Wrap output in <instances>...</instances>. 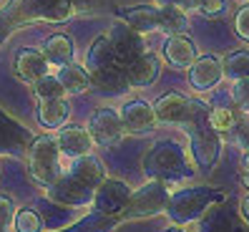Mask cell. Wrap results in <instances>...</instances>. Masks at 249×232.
<instances>
[{"label": "cell", "mask_w": 249, "mask_h": 232, "mask_svg": "<svg viewBox=\"0 0 249 232\" xmlns=\"http://www.w3.org/2000/svg\"><path fill=\"white\" fill-rule=\"evenodd\" d=\"M189 134V152L199 172H212L222 154V139L212 126V109L199 98H189V114L181 124Z\"/></svg>", "instance_id": "6da1fadb"}, {"label": "cell", "mask_w": 249, "mask_h": 232, "mask_svg": "<svg viewBox=\"0 0 249 232\" xmlns=\"http://www.w3.org/2000/svg\"><path fill=\"white\" fill-rule=\"evenodd\" d=\"M219 202H224V192L216 190V187H204V184L201 187H186V190H179L169 197L166 214L174 225L181 227V225L201 220Z\"/></svg>", "instance_id": "7a4b0ae2"}, {"label": "cell", "mask_w": 249, "mask_h": 232, "mask_svg": "<svg viewBox=\"0 0 249 232\" xmlns=\"http://www.w3.org/2000/svg\"><path fill=\"white\" fill-rule=\"evenodd\" d=\"M143 172L146 177L159 179V182H181L192 177V167H189V156L184 147L177 141H159L146 152L143 156Z\"/></svg>", "instance_id": "3957f363"}, {"label": "cell", "mask_w": 249, "mask_h": 232, "mask_svg": "<svg viewBox=\"0 0 249 232\" xmlns=\"http://www.w3.org/2000/svg\"><path fill=\"white\" fill-rule=\"evenodd\" d=\"M73 16L71 0H13V3L0 13V18L8 28H16L23 23H63Z\"/></svg>", "instance_id": "277c9868"}, {"label": "cell", "mask_w": 249, "mask_h": 232, "mask_svg": "<svg viewBox=\"0 0 249 232\" xmlns=\"http://www.w3.org/2000/svg\"><path fill=\"white\" fill-rule=\"evenodd\" d=\"M28 172L36 184H40L43 190H51V187L63 177V154L58 149L55 136H36L31 149H28Z\"/></svg>", "instance_id": "5b68a950"}, {"label": "cell", "mask_w": 249, "mask_h": 232, "mask_svg": "<svg viewBox=\"0 0 249 232\" xmlns=\"http://www.w3.org/2000/svg\"><path fill=\"white\" fill-rule=\"evenodd\" d=\"M169 184L166 182H159V179H149L143 187H139L136 192H131L128 199V207L124 212V217L128 220H141V217H154L166 212L169 205Z\"/></svg>", "instance_id": "8992f818"}, {"label": "cell", "mask_w": 249, "mask_h": 232, "mask_svg": "<svg viewBox=\"0 0 249 232\" xmlns=\"http://www.w3.org/2000/svg\"><path fill=\"white\" fill-rule=\"evenodd\" d=\"M108 38L113 43V53H116V66H121L124 71L136 61V58L146 51L143 46V38L136 33V31H131V28L124 23V20H116L111 23L108 28Z\"/></svg>", "instance_id": "52a82bcc"}, {"label": "cell", "mask_w": 249, "mask_h": 232, "mask_svg": "<svg viewBox=\"0 0 249 232\" xmlns=\"http://www.w3.org/2000/svg\"><path fill=\"white\" fill-rule=\"evenodd\" d=\"M89 134L93 136V144H98V147H116L126 134L119 111L108 106L96 109L89 119Z\"/></svg>", "instance_id": "ba28073f"}, {"label": "cell", "mask_w": 249, "mask_h": 232, "mask_svg": "<svg viewBox=\"0 0 249 232\" xmlns=\"http://www.w3.org/2000/svg\"><path fill=\"white\" fill-rule=\"evenodd\" d=\"M128 199H131V187L121 179H104L101 187L93 192V207L106 214V217H116V214H124L128 207Z\"/></svg>", "instance_id": "9c48e42d"}, {"label": "cell", "mask_w": 249, "mask_h": 232, "mask_svg": "<svg viewBox=\"0 0 249 232\" xmlns=\"http://www.w3.org/2000/svg\"><path fill=\"white\" fill-rule=\"evenodd\" d=\"M119 116H121V124H124L126 134H149L151 129L159 124L154 106L149 104V101H143V98L124 101V106L119 109Z\"/></svg>", "instance_id": "30bf717a"}, {"label": "cell", "mask_w": 249, "mask_h": 232, "mask_svg": "<svg viewBox=\"0 0 249 232\" xmlns=\"http://www.w3.org/2000/svg\"><path fill=\"white\" fill-rule=\"evenodd\" d=\"M222 78H224L222 56H216V53L199 56L194 61V66L189 68V83H192L194 91H212L219 86Z\"/></svg>", "instance_id": "8fae6325"}, {"label": "cell", "mask_w": 249, "mask_h": 232, "mask_svg": "<svg viewBox=\"0 0 249 232\" xmlns=\"http://www.w3.org/2000/svg\"><path fill=\"white\" fill-rule=\"evenodd\" d=\"M161 74V58L154 51H143L134 63L126 68V78L131 89H149Z\"/></svg>", "instance_id": "7c38bea8"}, {"label": "cell", "mask_w": 249, "mask_h": 232, "mask_svg": "<svg viewBox=\"0 0 249 232\" xmlns=\"http://www.w3.org/2000/svg\"><path fill=\"white\" fill-rule=\"evenodd\" d=\"M63 174H68V177H71V179H76L78 184L89 187L91 192H96L98 187H101V182L106 179V169H104V164H101L93 154H89V156H78V159H71V164L66 167Z\"/></svg>", "instance_id": "4fadbf2b"}, {"label": "cell", "mask_w": 249, "mask_h": 232, "mask_svg": "<svg viewBox=\"0 0 249 232\" xmlns=\"http://www.w3.org/2000/svg\"><path fill=\"white\" fill-rule=\"evenodd\" d=\"M48 58L43 56V51L38 48H20L16 53V63H13V71L23 83H36L38 78H43L48 74Z\"/></svg>", "instance_id": "5bb4252c"}, {"label": "cell", "mask_w": 249, "mask_h": 232, "mask_svg": "<svg viewBox=\"0 0 249 232\" xmlns=\"http://www.w3.org/2000/svg\"><path fill=\"white\" fill-rule=\"evenodd\" d=\"M46 192L53 202L66 205V207H83V205H89V202H93V192L89 190V187L78 184L76 179H71L68 174H63V177Z\"/></svg>", "instance_id": "9a60e30c"}, {"label": "cell", "mask_w": 249, "mask_h": 232, "mask_svg": "<svg viewBox=\"0 0 249 232\" xmlns=\"http://www.w3.org/2000/svg\"><path fill=\"white\" fill-rule=\"evenodd\" d=\"M58 149L68 159H78V156H89L93 149V136L89 134V129L83 126H63L55 136Z\"/></svg>", "instance_id": "2e32d148"}, {"label": "cell", "mask_w": 249, "mask_h": 232, "mask_svg": "<svg viewBox=\"0 0 249 232\" xmlns=\"http://www.w3.org/2000/svg\"><path fill=\"white\" fill-rule=\"evenodd\" d=\"M196 58H199L196 43L189 38L186 33L166 38V43H164V61L171 68H192Z\"/></svg>", "instance_id": "e0dca14e"}, {"label": "cell", "mask_w": 249, "mask_h": 232, "mask_svg": "<svg viewBox=\"0 0 249 232\" xmlns=\"http://www.w3.org/2000/svg\"><path fill=\"white\" fill-rule=\"evenodd\" d=\"M154 111H156V119L161 124H184L186 114H189V98L179 91H166L161 94L159 101L154 104Z\"/></svg>", "instance_id": "ac0fdd59"}, {"label": "cell", "mask_w": 249, "mask_h": 232, "mask_svg": "<svg viewBox=\"0 0 249 232\" xmlns=\"http://www.w3.org/2000/svg\"><path fill=\"white\" fill-rule=\"evenodd\" d=\"M86 71L89 74H98V71L104 68H111L116 66V53H113V43L108 38V33H101L93 38V43L89 46V51H86Z\"/></svg>", "instance_id": "d6986e66"}, {"label": "cell", "mask_w": 249, "mask_h": 232, "mask_svg": "<svg viewBox=\"0 0 249 232\" xmlns=\"http://www.w3.org/2000/svg\"><path fill=\"white\" fill-rule=\"evenodd\" d=\"M119 20H124L139 36L154 33V31H159V8H154V5L126 8V10H119Z\"/></svg>", "instance_id": "ffe728a7"}, {"label": "cell", "mask_w": 249, "mask_h": 232, "mask_svg": "<svg viewBox=\"0 0 249 232\" xmlns=\"http://www.w3.org/2000/svg\"><path fill=\"white\" fill-rule=\"evenodd\" d=\"M43 56L48 58V63L53 66H66V63H73V56H76V43H73L71 36L66 33H53L46 38L43 43Z\"/></svg>", "instance_id": "44dd1931"}, {"label": "cell", "mask_w": 249, "mask_h": 232, "mask_svg": "<svg viewBox=\"0 0 249 232\" xmlns=\"http://www.w3.org/2000/svg\"><path fill=\"white\" fill-rule=\"evenodd\" d=\"M91 83L98 91H104L108 96H124L131 89L128 78H126V71L121 66H111V68L98 71V74H91Z\"/></svg>", "instance_id": "7402d4cb"}, {"label": "cell", "mask_w": 249, "mask_h": 232, "mask_svg": "<svg viewBox=\"0 0 249 232\" xmlns=\"http://www.w3.org/2000/svg\"><path fill=\"white\" fill-rule=\"evenodd\" d=\"M71 116V106L66 98L40 101L38 104V121L43 129H63Z\"/></svg>", "instance_id": "603a6c76"}, {"label": "cell", "mask_w": 249, "mask_h": 232, "mask_svg": "<svg viewBox=\"0 0 249 232\" xmlns=\"http://www.w3.org/2000/svg\"><path fill=\"white\" fill-rule=\"evenodd\" d=\"M58 78H61L66 94H86L91 83V74L86 71V66H78V63H66L58 71Z\"/></svg>", "instance_id": "cb8c5ba5"}, {"label": "cell", "mask_w": 249, "mask_h": 232, "mask_svg": "<svg viewBox=\"0 0 249 232\" xmlns=\"http://www.w3.org/2000/svg\"><path fill=\"white\" fill-rule=\"evenodd\" d=\"M189 13H184L179 5H164L159 8V31H164L166 36H179L186 33L189 28Z\"/></svg>", "instance_id": "d4e9b609"}, {"label": "cell", "mask_w": 249, "mask_h": 232, "mask_svg": "<svg viewBox=\"0 0 249 232\" xmlns=\"http://www.w3.org/2000/svg\"><path fill=\"white\" fill-rule=\"evenodd\" d=\"M242 111L237 106H229V104H222V106H214L212 109V126L214 132L219 134H234L237 132V126L242 124Z\"/></svg>", "instance_id": "484cf974"}, {"label": "cell", "mask_w": 249, "mask_h": 232, "mask_svg": "<svg viewBox=\"0 0 249 232\" xmlns=\"http://www.w3.org/2000/svg\"><path fill=\"white\" fill-rule=\"evenodd\" d=\"M222 68L229 81H242L249 78V51H231L222 56Z\"/></svg>", "instance_id": "4316f807"}, {"label": "cell", "mask_w": 249, "mask_h": 232, "mask_svg": "<svg viewBox=\"0 0 249 232\" xmlns=\"http://www.w3.org/2000/svg\"><path fill=\"white\" fill-rule=\"evenodd\" d=\"M33 94H36V98H40V101L66 98V89H63L61 78H58V76H51V74H46L43 78H38V81L33 83Z\"/></svg>", "instance_id": "83f0119b"}, {"label": "cell", "mask_w": 249, "mask_h": 232, "mask_svg": "<svg viewBox=\"0 0 249 232\" xmlns=\"http://www.w3.org/2000/svg\"><path fill=\"white\" fill-rule=\"evenodd\" d=\"M13 230L16 232H43V217L36 210H31V207H23V210L16 212Z\"/></svg>", "instance_id": "f1b7e54d"}, {"label": "cell", "mask_w": 249, "mask_h": 232, "mask_svg": "<svg viewBox=\"0 0 249 232\" xmlns=\"http://www.w3.org/2000/svg\"><path fill=\"white\" fill-rule=\"evenodd\" d=\"M231 101L242 114H249V78L242 81H234L231 86Z\"/></svg>", "instance_id": "f546056e"}, {"label": "cell", "mask_w": 249, "mask_h": 232, "mask_svg": "<svg viewBox=\"0 0 249 232\" xmlns=\"http://www.w3.org/2000/svg\"><path fill=\"white\" fill-rule=\"evenodd\" d=\"M73 3V13H89V16H98V13H106L111 8V0H71Z\"/></svg>", "instance_id": "4dcf8cb0"}, {"label": "cell", "mask_w": 249, "mask_h": 232, "mask_svg": "<svg viewBox=\"0 0 249 232\" xmlns=\"http://www.w3.org/2000/svg\"><path fill=\"white\" fill-rule=\"evenodd\" d=\"M16 202H13L8 194H0V227H13V220H16Z\"/></svg>", "instance_id": "1f68e13d"}, {"label": "cell", "mask_w": 249, "mask_h": 232, "mask_svg": "<svg viewBox=\"0 0 249 232\" xmlns=\"http://www.w3.org/2000/svg\"><path fill=\"white\" fill-rule=\"evenodd\" d=\"M234 31L244 43H249V3L242 5L237 10V16H234Z\"/></svg>", "instance_id": "d6a6232c"}, {"label": "cell", "mask_w": 249, "mask_h": 232, "mask_svg": "<svg viewBox=\"0 0 249 232\" xmlns=\"http://www.w3.org/2000/svg\"><path fill=\"white\" fill-rule=\"evenodd\" d=\"M199 10L207 18H219V16H224V13H227V0H201Z\"/></svg>", "instance_id": "836d02e7"}, {"label": "cell", "mask_w": 249, "mask_h": 232, "mask_svg": "<svg viewBox=\"0 0 249 232\" xmlns=\"http://www.w3.org/2000/svg\"><path fill=\"white\" fill-rule=\"evenodd\" d=\"M231 136H234V141H237L244 152H249V119H244V121L237 126V132H234Z\"/></svg>", "instance_id": "e575fe53"}, {"label": "cell", "mask_w": 249, "mask_h": 232, "mask_svg": "<svg viewBox=\"0 0 249 232\" xmlns=\"http://www.w3.org/2000/svg\"><path fill=\"white\" fill-rule=\"evenodd\" d=\"M177 5H179L184 13H194V10H199L201 0H177Z\"/></svg>", "instance_id": "d590c367"}, {"label": "cell", "mask_w": 249, "mask_h": 232, "mask_svg": "<svg viewBox=\"0 0 249 232\" xmlns=\"http://www.w3.org/2000/svg\"><path fill=\"white\" fill-rule=\"evenodd\" d=\"M239 212H242V220L249 225V192L242 197V202H239Z\"/></svg>", "instance_id": "8d00e7d4"}, {"label": "cell", "mask_w": 249, "mask_h": 232, "mask_svg": "<svg viewBox=\"0 0 249 232\" xmlns=\"http://www.w3.org/2000/svg\"><path fill=\"white\" fill-rule=\"evenodd\" d=\"M242 169H244V174H249V152H244V156H242Z\"/></svg>", "instance_id": "74e56055"}, {"label": "cell", "mask_w": 249, "mask_h": 232, "mask_svg": "<svg viewBox=\"0 0 249 232\" xmlns=\"http://www.w3.org/2000/svg\"><path fill=\"white\" fill-rule=\"evenodd\" d=\"M159 8H164V5H177V0H156Z\"/></svg>", "instance_id": "f35d334b"}, {"label": "cell", "mask_w": 249, "mask_h": 232, "mask_svg": "<svg viewBox=\"0 0 249 232\" xmlns=\"http://www.w3.org/2000/svg\"><path fill=\"white\" fill-rule=\"evenodd\" d=\"M161 232H186V230H181V227L174 225V227H166V230H161Z\"/></svg>", "instance_id": "ab89813d"}, {"label": "cell", "mask_w": 249, "mask_h": 232, "mask_svg": "<svg viewBox=\"0 0 249 232\" xmlns=\"http://www.w3.org/2000/svg\"><path fill=\"white\" fill-rule=\"evenodd\" d=\"M242 184H244V190L249 192V174H244V177H242Z\"/></svg>", "instance_id": "60d3db41"}, {"label": "cell", "mask_w": 249, "mask_h": 232, "mask_svg": "<svg viewBox=\"0 0 249 232\" xmlns=\"http://www.w3.org/2000/svg\"><path fill=\"white\" fill-rule=\"evenodd\" d=\"M0 232H10V230H8V227H0Z\"/></svg>", "instance_id": "b9f144b4"}, {"label": "cell", "mask_w": 249, "mask_h": 232, "mask_svg": "<svg viewBox=\"0 0 249 232\" xmlns=\"http://www.w3.org/2000/svg\"><path fill=\"white\" fill-rule=\"evenodd\" d=\"M242 3H244V5H247V3H249V0H242Z\"/></svg>", "instance_id": "7bdbcfd3"}]
</instances>
